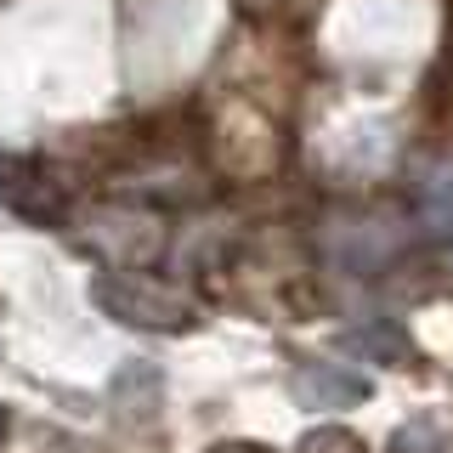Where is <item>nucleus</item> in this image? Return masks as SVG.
Listing matches in <instances>:
<instances>
[{"mask_svg":"<svg viewBox=\"0 0 453 453\" xmlns=\"http://www.w3.org/2000/svg\"><path fill=\"white\" fill-rule=\"evenodd\" d=\"M295 391L311 408H346V403H363L368 396V374H357L346 363H306L295 374Z\"/></svg>","mask_w":453,"mask_h":453,"instance_id":"obj_1","label":"nucleus"},{"mask_svg":"<svg viewBox=\"0 0 453 453\" xmlns=\"http://www.w3.org/2000/svg\"><path fill=\"white\" fill-rule=\"evenodd\" d=\"M96 301H103L108 311H119L125 323H176V318H188V306L165 301V295H153V289H131V295H125L113 278L96 283Z\"/></svg>","mask_w":453,"mask_h":453,"instance_id":"obj_2","label":"nucleus"},{"mask_svg":"<svg viewBox=\"0 0 453 453\" xmlns=\"http://www.w3.org/2000/svg\"><path fill=\"white\" fill-rule=\"evenodd\" d=\"M419 216H425V226H431L436 238H448V244H453V159H442L431 176H425Z\"/></svg>","mask_w":453,"mask_h":453,"instance_id":"obj_3","label":"nucleus"},{"mask_svg":"<svg viewBox=\"0 0 453 453\" xmlns=\"http://www.w3.org/2000/svg\"><path fill=\"white\" fill-rule=\"evenodd\" d=\"M351 346L368 351V357H380V363H403L408 357V340L396 334V329H386V323H368V329H357V334H351Z\"/></svg>","mask_w":453,"mask_h":453,"instance_id":"obj_4","label":"nucleus"},{"mask_svg":"<svg viewBox=\"0 0 453 453\" xmlns=\"http://www.w3.org/2000/svg\"><path fill=\"white\" fill-rule=\"evenodd\" d=\"M396 448H403V453H442V448H448V436H442V425L414 419L403 436H396Z\"/></svg>","mask_w":453,"mask_h":453,"instance_id":"obj_5","label":"nucleus"},{"mask_svg":"<svg viewBox=\"0 0 453 453\" xmlns=\"http://www.w3.org/2000/svg\"><path fill=\"white\" fill-rule=\"evenodd\" d=\"M0 436H6V414H0Z\"/></svg>","mask_w":453,"mask_h":453,"instance_id":"obj_6","label":"nucleus"}]
</instances>
